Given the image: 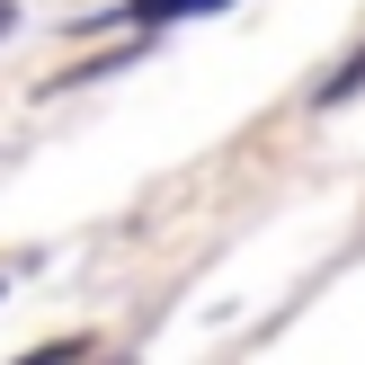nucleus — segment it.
I'll use <instances>...</instances> for the list:
<instances>
[{"label":"nucleus","instance_id":"nucleus-1","mask_svg":"<svg viewBox=\"0 0 365 365\" xmlns=\"http://www.w3.org/2000/svg\"><path fill=\"white\" fill-rule=\"evenodd\" d=\"M205 9H223V0H125L116 18H134V27H170V18H205Z\"/></svg>","mask_w":365,"mask_h":365},{"label":"nucleus","instance_id":"nucleus-2","mask_svg":"<svg viewBox=\"0 0 365 365\" xmlns=\"http://www.w3.org/2000/svg\"><path fill=\"white\" fill-rule=\"evenodd\" d=\"M9 27H18V9H9V0H0V36H9Z\"/></svg>","mask_w":365,"mask_h":365}]
</instances>
